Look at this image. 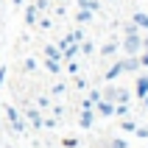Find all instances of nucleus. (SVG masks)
Segmentation results:
<instances>
[{"mask_svg": "<svg viewBox=\"0 0 148 148\" xmlns=\"http://www.w3.org/2000/svg\"><path fill=\"white\" fill-rule=\"evenodd\" d=\"M123 53L126 56H140V50H143V36L140 34H129V36H123Z\"/></svg>", "mask_w": 148, "mask_h": 148, "instance_id": "1", "label": "nucleus"}, {"mask_svg": "<svg viewBox=\"0 0 148 148\" xmlns=\"http://www.w3.org/2000/svg\"><path fill=\"white\" fill-rule=\"evenodd\" d=\"M103 101H109V103H129V90H123V87H106L103 90Z\"/></svg>", "mask_w": 148, "mask_h": 148, "instance_id": "2", "label": "nucleus"}, {"mask_svg": "<svg viewBox=\"0 0 148 148\" xmlns=\"http://www.w3.org/2000/svg\"><path fill=\"white\" fill-rule=\"evenodd\" d=\"M23 112H25V117H28V123H31L34 129H42V123H45V115H42V109H39V106H25Z\"/></svg>", "mask_w": 148, "mask_h": 148, "instance_id": "3", "label": "nucleus"}, {"mask_svg": "<svg viewBox=\"0 0 148 148\" xmlns=\"http://www.w3.org/2000/svg\"><path fill=\"white\" fill-rule=\"evenodd\" d=\"M92 123H95V109H81L78 126H81V129H92Z\"/></svg>", "mask_w": 148, "mask_h": 148, "instance_id": "4", "label": "nucleus"}, {"mask_svg": "<svg viewBox=\"0 0 148 148\" xmlns=\"http://www.w3.org/2000/svg\"><path fill=\"white\" fill-rule=\"evenodd\" d=\"M95 109H98V115H103V117H112V115H115V103H109V101H103V98L95 103Z\"/></svg>", "mask_w": 148, "mask_h": 148, "instance_id": "5", "label": "nucleus"}, {"mask_svg": "<svg viewBox=\"0 0 148 148\" xmlns=\"http://www.w3.org/2000/svg\"><path fill=\"white\" fill-rule=\"evenodd\" d=\"M120 67H123V73H134V70L140 67V59L137 56H126L123 62H120Z\"/></svg>", "mask_w": 148, "mask_h": 148, "instance_id": "6", "label": "nucleus"}, {"mask_svg": "<svg viewBox=\"0 0 148 148\" xmlns=\"http://www.w3.org/2000/svg\"><path fill=\"white\" fill-rule=\"evenodd\" d=\"M134 90H137V98H145V95H148V75H137Z\"/></svg>", "mask_w": 148, "mask_h": 148, "instance_id": "7", "label": "nucleus"}, {"mask_svg": "<svg viewBox=\"0 0 148 148\" xmlns=\"http://www.w3.org/2000/svg\"><path fill=\"white\" fill-rule=\"evenodd\" d=\"M36 20H39V11H36V6H25V25H36Z\"/></svg>", "mask_w": 148, "mask_h": 148, "instance_id": "8", "label": "nucleus"}, {"mask_svg": "<svg viewBox=\"0 0 148 148\" xmlns=\"http://www.w3.org/2000/svg\"><path fill=\"white\" fill-rule=\"evenodd\" d=\"M132 23L137 25L140 31H148V14H145V11H134V20H132Z\"/></svg>", "mask_w": 148, "mask_h": 148, "instance_id": "9", "label": "nucleus"}, {"mask_svg": "<svg viewBox=\"0 0 148 148\" xmlns=\"http://www.w3.org/2000/svg\"><path fill=\"white\" fill-rule=\"evenodd\" d=\"M120 73H123V67H120V62H115V64H112V67L106 70V73H103V78H106V81H115V78H117Z\"/></svg>", "mask_w": 148, "mask_h": 148, "instance_id": "10", "label": "nucleus"}, {"mask_svg": "<svg viewBox=\"0 0 148 148\" xmlns=\"http://www.w3.org/2000/svg\"><path fill=\"white\" fill-rule=\"evenodd\" d=\"M3 112H6L8 123H17V120L23 117V112H20V109H17V106H6V109H3Z\"/></svg>", "mask_w": 148, "mask_h": 148, "instance_id": "11", "label": "nucleus"}, {"mask_svg": "<svg viewBox=\"0 0 148 148\" xmlns=\"http://www.w3.org/2000/svg\"><path fill=\"white\" fill-rule=\"evenodd\" d=\"M45 59H56V62H62V50H59L56 45H45Z\"/></svg>", "mask_w": 148, "mask_h": 148, "instance_id": "12", "label": "nucleus"}, {"mask_svg": "<svg viewBox=\"0 0 148 148\" xmlns=\"http://www.w3.org/2000/svg\"><path fill=\"white\" fill-rule=\"evenodd\" d=\"M75 20H78L81 25H87L92 20V11H90V8H78V11H75Z\"/></svg>", "mask_w": 148, "mask_h": 148, "instance_id": "13", "label": "nucleus"}, {"mask_svg": "<svg viewBox=\"0 0 148 148\" xmlns=\"http://www.w3.org/2000/svg\"><path fill=\"white\" fill-rule=\"evenodd\" d=\"M45 70H48L50 75H56L59 70H62V62H56V59H45Z\"/></svg>", "mask_w": 148, "mask_h": 148, "instance_id": "14", "label": "nucleus"}, {"mask_svg": "<svg viewBox=\"0 0 148 148\" xmlns=\"http://www.w3.org/2000/svg\"><path fill=\"white\" fill-rule=\"evenodd\" d=\"M78 8H90L92 14H95V11L101 8V3H98V0H78Z\"/></svg>", "mask_w": 148, "mask_h": 148, "instance_id": "15", "label": "nucleus"}, {"mask_svg": "<svg viewBox=\"0 0 148 148\" xmlns=\"http://www.w3.org/2000/svg\"><path fill=\"white\" fill-rule=\"evenodd\" d=\"M117 48H120V45H117V42H106V45H103V48H101V56H112V53H115Z\"/></svg>", "mask_w": 148, "mask_h": 148, "instance_id": "16", "label": "nucleus"}, {"mask_svg": "<svg viewBox=\"0 0 148 148\" xmlns=\"http://www.w3.org/2000/svg\"><path fill=\"white\" fill-rule=\"evenodd\" d=\"M36 28H42V31H50V28H53V20H50V17H39V20H36Z\"/></svg>", "mask_w": 148, "mask_h": 148, "instance_id": "17", "label": "nucleus"}, {"mask_svg": "<svg viewBox=\"0 0 148 148\" xmlns=\"http://www.w3.org/2000/svg\"><path fill=\"white\" fill-rule=\"evenodd\" d=\"M115 115L117 117H129V103H115Z\"/></svg>", "mask_w": 148, "mask_h": 148, "instance_id": "18", "label": "nucleus"}, {"mask_svg": "<svg viewBox=\"0 0 148 148\" xmlns=\"http://www.w3.org/2000/svg\"><path fill=\"white\" fill-rule=\"evenodd\" d=\"M36 106H39L42 112H45V109L50 106V98H48V95H36Z\"/></svg>", "mask_w": 148, "mask_h": 148, "instance_id": "19", "label": "nucleus"}, {"mask_svg": "<svg viewBox=\"0 0 148 148\" xmlns=\"http://www.w3.org/2000/svg\"><path fill=\"white\" fill-rule=\"evenodd\" d=\"M11 132H17V134H25V117H20L17 123H11Z\"/></svg>", "mask_w": 148, "mask_h": 148, "instance_id": "20", "label": "nucleus"}, {"mask_svg": "<svg viewBox=\"0 0 148 148\" xmlns=\"http://www.w3.org/2000/svg\"><path fill=\"white\" fill-rule=\"evenodd\" d=\"M36 11H50V0H34Z\"/></svg>", "mask_w": 148, "mask_h": 148, "instance_id": "21", "label": "nucleus"}, {"mask_svg": "<svg viewBox=\"0 0 148 148\" xmlns=\"http://www.w3.org/2000/svg\"><path fill=\"white\" fill-rule=\"evenodd\" d=\"M23 70H25V73H34V70H36V62L28 56V59H25V64H23Z\"/></svg>", "mask_w": 148, "mask_h": 148, "instance_id": "22", "label": "nucleus"}, {"mask_svg": "<svg viewBox=\"0 0 148 148\" xmlns=\"http://www.w3.org/2000/svg\"><path fill=\"white\" fill-rule=\"evenodd\" d=\"M50 92H53V95H64V92H67V84H53Z\"/></svg>", "mask_w": 148, "mask_h": 148, "instance_id": "23", "label": "nucleus"}, {"mask_svg": "<svg viewBox=\"0 0 148 148\" xmlns=\"http://www.w3.org/2000/svg\"><path fill=\"white\" fill-rule=\"evenodd\" d=\"M101 98H103V95H101V92H98V90H92V92H90V95H87V101H90L92 106H95V103H98V101H101Z\"/></svg>", "mask_w": 148, "mask_h": 148, "instance_id": "24", "label": "nucleus"}, {"mask_svg": "<svg viewBox=\"0 0 148 148\" xmlns=\"http://www.w3.org/2000/svg\"><path fill=\"white\" fill-rule=\"evenodd\" d=\"M123 132H137V123L129 120V117H123Z\"/></svg>", "mask_w": 148, "mask_h": 148, "instance_id": "25", "label": "nucleus"}, {"mask_svg": "<svg viewBox=\"0 0 148 148\" xmlns=\"http://www.w3.org/2000/svg\"><path fill=\"white\" fill-rule=\"evenodd\" d=\"M109 148H126V140H120V137H112V140H109Z\"/></svg>", "mask_w": 148, "mask_h": 148, "instance_id": "26", "label": "nucleus"}, {"mask_svg": "<svg viewBox=\"0 0 148 148\" xmlns=\"http://www.w3.org/2000/svg\"><path fill=\"white\" fill-rule=\"evenodd\" d=\"M70 39H73V42H81V39H84V31H81V28H75V31H70Z\"/></svg>", "mask_w": 148, "mask_h": 148, "instance_id": "27", "label": "nucleus"}, {"mask_svg": "<svg viewBox=\"0 0 148 148\" xmlns=\"http://www.w3.org/2000/svg\"><path fill=\"white\" fill-rule=\"evenodd\" d=\"M123 34H126V36H129V34H140V28H137L134 23H129V25L123 28Z\"/></svg>", "mask_w": 148, "mask_h": 148, "instance_id": "28", "label": "nucleus"}, {"mask_svg": "<svg viewBox=\"0 0 148 148\" xmlns=\"http://www.w3.org/2000/svg\"><path fill=\"white\" fill-rule=\"evenodd\" d=\"M137 59H140V67H148V50H140Z\"/></svg>", "mask_w": 148, "mask_h": 148, "instance_id": "29", "label": "nucleus"}, {"mask_svg": "<svg viewBox=\"0 0 148 148\" xmlns=\"http://www.w3.org/2000/svg\"><path fill=\"white\" fill-rule=\"evenodd\" d=\"M67 70H70V75H75V73H78V64H75L73 59H70V62H67Z\"/></svg>", "mask_w": 148, "mask_h": 148, "instance_id": "30", "label": "nucleus"}, {"mask_svg": "<svg viewBox=\"0 0 148 148\" xmlns=\"http://www.w3.org/2000/svg\"><path fill=\"white\" fill-rule=\"evenodd\" d=\"M56 123H59V117H45V123H42V126H48V129H53Z\"/></svg>", "mask_w": 148, "mask_h": 148, "instance_id": "31", "label": "nucleus"}, {"mask_svg": "<svg viewBox=\"0 0 148 148\" xmlns=\"http://www.w3.org/2000/svg\"><path fill=\"white\" fill-rule=\"evenodd\" d=\"M75 145H78V140H75V137H67V140H64V148H75Z\"/></svg>", "mask_w": 148, "mask_h": 148, "instance_id": "32", "label": "nucleus"}, {"mask_svg": "<svg viewBox=\"0 0 148 148\" xmlns=\"http://www.w3.org/2000/svg\"><path fill=\"white\" fill-rule=\"evenodd\" d=\"M53 117H64V106H53Z\"/></svg>", "mask_w": 148, "mask_h": 148, "instance_id": "33", "label": "nucleus"}, {"mask_svg": "<svg viewBox=\"0 0 148 148\" xmlns=\"http://www.w3.org/2000/svg\"><path fill=\"white\" fill-rule=\"evenodd\" d=\"M3 81H6V67H0V87H3Z\"/></svg>", "mask_w": 148, "mask_h": 148, "instance_id": "34", "label": "nucleus"}, {"mask_svg": "<svg viewBox=\"0 0 148 148\" xmlns=\"http://www.w3.org/2000/svg\"><path fill=\"white\" fill-rule=\"evenodd\" d=\"M143 50H148V36H143Z\"/></svg>", "mask_w": 148, "mask_h": 148, "instance_id": "35", "label": "nucleus"}, {"mask_svg": "<svg viewBox=\"0 0 148 148\" xmlns=\"http://www.w3.org/2000/svg\"><path fill=\"white\" fill-rule=\"evenodd\" d=\"M11 3H14V6H23V3H25V0H11Z\"/></svg>", "mask_w": 148, "mask_h": 148, "instance_id": "36", "label": "nucleus"}, {"mask_svg": "<svg viewBox=\"0 0 148 148\" xmlns=\"http://www.w3.org/2000/svg\"><path fill=\"white\" fill-rule=\"evenodd\" d=\"M143 103H145V109H148V95H145V98H143Z\"/></svg>", "mask_w": 148, "mask_h": 148, "instance_id": "37", "label": "nucleus"}, {"mask_svg": "<svg viewBox=\"0 0 148 148\" xmlns=\"http://www.w3.org/2000/svg\"><path fill=\"white\" fill-rule=\"evenodd\" d=\"M59 3H70V0H59Z\"/></svg>", "mask_w": 148, "mask_h": 148, "instance_id": "38", "label": "nucleus"}]
</instances>
